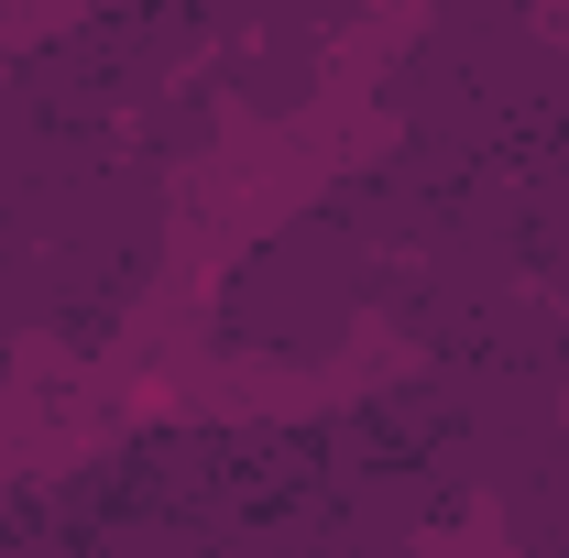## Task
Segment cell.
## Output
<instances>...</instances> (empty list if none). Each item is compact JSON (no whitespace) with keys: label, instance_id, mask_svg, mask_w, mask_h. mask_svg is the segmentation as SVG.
<instances>
[{"label":"cell","instance_id":"6da1fadb","mask_svg":"<svg viewBox=\"0 0 569 558\" xmlns=\"http://www.w3.org/2000/svg\"><path fill=\"white\" fill-rule=\"evenodd\" d=\"M372 318V241L329 209H296L284 230H263L230 275H219L209 329L230 361H274V372H318L329 350Z\"/></svg>","mask_w":569,"mask_h":558},{"label":"cell","instance_id":"7a4b0ae2","mask_svg":"<svg viewBox=\"0 0 569 558\" xmlns=\"http://www.w3.org/2000/svg\"><path fill=\"white\" fill-rule=\"evenodd\" d=\"M44 340V263H33V241H22V219L0 209V340Z\"/></svg>","mask_w":569,"mask_h":558},{"label":"cell","instance_id":"3957f363","mask_svg":"<svg viewBox=\"0 0 569 558\" xmlns=\"http://www.w3.org/2000/svg\"><path fill=\"white\" fill-rule=\"evenodd\" d=\"M0 383H11V340H0Z\"/></svg>","mask_w":569,"mask_h":558}]
</instances>
